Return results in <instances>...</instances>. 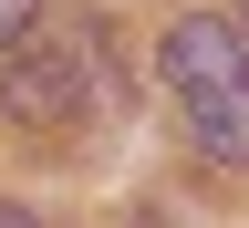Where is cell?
Here are the masks:
<instances>
[{"label":"cell","mask_w":249,"mask_h":228,"mask_svg":"<svg viewBox=\"0 0 249 228\" xmlns=\"http://www.w3.org/2000/svg\"><path fill=\"white\" fill-rule=\"evenodd\" d=\"M166 93H177L197 156L249 166V31H239V21L187 11V21L166 31Z\"/></svg>","instance_id":"obj_1"},{"label":"cell","mask_w":249,"mask_h":228,"mask_svg":"<svg viewBox=\"0 0 249 228\" xmlns=\"http://www.w3.org/2000/svg\"><path fill=\"white\" fill-rule=\"evenodd\" d=\"M0 104H11L31 135H73V124H83V52L73 42H11Z\"/></svg>","instance_id":"obj_2"},{"label":"cell","mask_w":249,"mask_h":228,"mask_svg":"<svg viewBox=\"0 0 249 228\" xmlns=\"http://www.w3.org/2000/svg\"><path fill=\"white\" fill-rule=\"evenodd\" d=\"M31 21H42V0H0V52H11V42H31Z\"/></svg>","instance_id":"obj_3"},{"label":"cell","mask_w":249,"mask_h":228,"mask_svg":"<svg viewBox=\"0 0 249 228\" xmlns=\"http://www.w3.org/2000/svg\"><path fill=\"white\" fill-rule=\"evenodd\" d=\"M0 228H42V218H31V208H11V197H0Z\"/></svg>","instance_id":"obj_4"},{"label":"cell","mask_w":249,"mask_h":228,"mask_svg":"<svg viewBox=\"0 0 249 228\" xmlns=\"http://www.w3.org/2000/svg\"><path fill=\"white\" fill-rule=\"evenodd\" d=\"M239 31H249V0H239Z\"/></svg>","instance_id":"obj_5"}]
</instances>
